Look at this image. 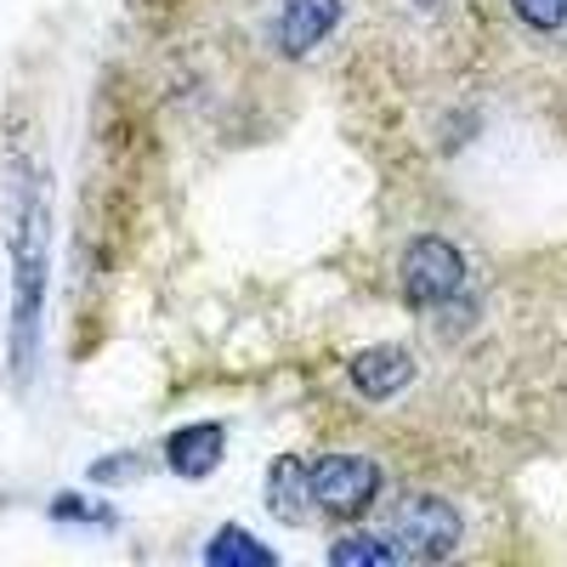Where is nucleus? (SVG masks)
I'll return each mask as SVG.
<instances>
[{
	"instance_id": "20e7f679",
	"label": "nucleus",
	"mask_w": 567,
	"mask_h": 567,
	"mask_svg": "<svg viewBox=\"0 0 567 567\" xmlns=\"http://www.w3.org/2000/svg\"><path fill=\"white\" fill-rule=\"evenodd\" d=\"M414 369H420L414 352L398 347V341H386V347H363V352L347 363V381H352L358 398L386 403V398H398L403 386H414Z\"/></svg>"
},
{
	"instance_id": "6e6552de",
	"label": "nucleus",
	"mask_w": 567,
	"mask_h": 567,
	"mask_svg": "<svg viewBox=\"0 0 567 567\" xmlns=\"http://www.w3.org/2000/svg\"><path fill=\"white\" fill-rule=\"evenodd\" d=\"M205 561H210V567H233V561H245V567H250V561H261V567H267V561H272V550H267L261 539H250L245 528H221V534L205 545Z\"/></svg>"
},
{
	"instance_id": "0eeeda50",
	"label": "nucleus",
	"mask_w": 567,
	"mask_h": 567,
	"mask_svg": "<svg viewBox=\"0 0 567 567\" xmlns=\"http://www.w3.org/2000/svg\"><path fill=\"white\" fill-rule=\"evenodd\" d=\"M267 505L278 523H301V516L312 511V465H301L296 454H284L272 465V477H267Z\"/></svg>"
},
{
	"instance_id": "f257e3e1",
	"label": "nucleus",
	"mask_w": 567,
	"mask_h": 567,
	"mask_svg": "<svg viewBox=\"0 0 567 567\" xmlns=\"http://www.w3.org/2000/svg\"><path fill=\"white\" fill-rule=\"evenodd\" d=\"M381 534L386 545L398 550V561H437V556H454L460 545V511L432 499V494H403L386 516H381Z\"/></svg>"
},
{
	"instance_id": "f03ea898",
	"label": "nucleus",
	"mask_w": 567,
	"mask_h": 567,
	"mask_svg": "<svg viewBox=\"0 0 567 567\" xmlns=\"http://www.w3.org/2000/svg\"><path fill=\"white\" fill-rule=\"evenodd\" d=\"M381 465L363 454H323L312 465V505L336 523H358V516L381 499Z\"/></svg>"
},
{
	"instance_id": "423d86ee",
	"label": "nucleus",
	"mask_w": 567,
	"mask_h": 567,
	"mask_svg": "<svg viewBox=\"0 0 567 567\" xmlns=\"http://www.w3.org/2000/svg\"><path fill=\"white\" fill-rule=\"evenodd\" d=\"M221 425H182V432H171L165 443V465L176 471V477H210V471L221 465Z\"/></svg>"
},
{
	"instance_id": "9d476101",
	"label": "nucleus",
	"mask_w": 567,
	"mask_h": 567,
	"mask_svg": "<svg viewBox=\"0 0 567 567\" xmlns=\"http://www.w3.org/2000/svg\"><path fill=\"white\" fill-rule=\"evenodd\" d=\"M511 7L534 34H561L567 29V0H511Z\"/></svg>"
},
{
	"instance_id": "39448f33",
	"label": "nucleus",
	"mask_w": 567,
	"mask_h": 567,
	"mask_svg": "<svg viewBox=\"0 0 567 567\" xmlns=\"http://www.w3.org/2000/svg\"><path fill=\"white\" fill-rule=\"evenodd\" d=\"M341 23V0H284V12L272 23L278 34V52L284 58H307L312 45H323Z\"/></svg>"
},
{
	"instance_id": "7ed1b4c3",
	"label": "nucleus",
	"mask_w": 567,
	"mask_h": 567,
	"mask_svg": "<svg viewBox=\"0 0 567 567\" xmlns=\"http://www.w3.org/2000/svg\"><path fill=\"white\" fill-rule=\"evenodd\" d=\"M398 290L409 307H449L465 290V256L449 239H414L398 261Z\"/></svg>"
},
{
	"instance_id": "1a4fd4ad",
	"label": "nucleus",
	"mask_w": 567,
	"mask_h": 567,
	"mask_svg": "<svg viewBox=\"0 0 567 567\" xmlns=\"http://www.w3.org/2000/svg\"><path fill=\"white\" fill-rule=\"evenodd\" d=\"M329 561H336V567H386V561H398V550L386 545V534H381V539L347 534V539L329 545Z\"/></svg>"
}]
</instances>
